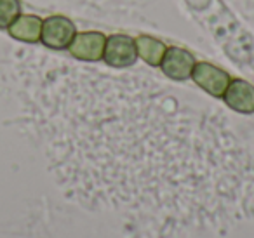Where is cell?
<instances>
[{"label": "cell", "mask_w": 254, "mask_h": 238, "mask_svg": "<svg viewBox=\"0 0 254 238\" xmlns=\"http://www.w3.org/2000/svg\"><path fill=\"white\" fill-rule=\"evenodd\" d=\"M136 51H138V58H141L148 66L159 68L164 60L167 47L162 40L155 39L150 35H139L136 37Z\"/></svg>", "instance_id": "cell-8"}, {"label": "cell", "mask_w": 254, "mask_h": 238, "mask_svg": "<svg viewBox=\"0 0 254 238\" xmlns=\"http://www.w3.org/2000/svg\"><path fill=\"white\" fill-rule=\"evenodd\" d=\"M19 14H21L19 0H0V30H7Z\"/></svg>", "instance_id": "cell-9"}, {"label": "cell", "mask_w": 254, "mask_h": 238, "mask_svg": "<svg viewBox=\"0 0 254 238\" xmlns=\"http://www.w3.org/2000/svg\"><path fill=\"white\" fill-rule=\"evenodd\" d=\"M191 80L212 98H223L232 77L212 63L200 61V63H195V68L191 71Z\"/></svg>", "instance_id": "cell-3"}, {"label": "cell", "mask_w": 254, "mask_h": 238, "mask_svg": "<svg viewBox=\"0 0 254 238\" xmlns=\"http://www.w3.org/2000/svg\"><path fill=\"white\" fill-rule=\"evenodd\" d=\"M42 23L35 14H19L18 18L12 21V25L7 28L9 35L14 40L26 44H35L40 42V35H42Z\"/></svg>", "instance_id": "cell-7"}, {"label": "cell", "mask_w": 254, "mask_h": 238, "mask_svg": "<svg viewBox=\"0 0 254 238\" xmlns=\"http://www.w3.org/2000/svg\"><path fill=\"white\" fill-rule=\"evenodd\" d=\"M195 56L183 47H167L164 60L160 63V70L167 78L174 82H185L191 78V71L195 68Z\"/></svg>", "instance_id": "cell-4"}, {"label": "cell", "mask_w": 254, "mask_h": 238, "mask_svg": "<svg viewBox=\"0 0 254 238\" xmlns=\"http://www.w3.org/2000/svg\"><path fill=\"white\" fill-rule=\"evenodd\" d=\"M106 35L101 32H80L71 40L68 53L78 61L85 63H98L103 60Z\"/></svg>", "instance_id": "cell-5"}, {"label": "cell", "mask_w": 254, "mask_h": 238, "mask_svg": "<svg viewBox=\"0 0 254 238\" xmlns=\"http://www.w3.org/2000/svg\"><path fill=\"white\" fill-rule=\"evenodd\" d=\"M75 35H77V28H75L73 21L68 19L66 16L56 14L44 19L40 42L53 51H63L70 47Z\"/></svg>", "instance_id": "cell-2"}, {"label": "cell", "mask_w": 254, "mask_h": 238, "mask_svg": "<svg viewBox=\"0 0 254 238\" xmlns=\"http://www.w3.org/2000/svg\"><path fill=\"white\" fill-rule=\"evenodd\" d=\"M103 61L106 63V66L117 68V70L134 66L138 61L136 40L124 33H113V35L106 37Z\"/></svg>", "instance_id": "cell-1"}, {"label": "cell", "mask_w": 254, "mask_h": 238, "mask_svg": "<svg viewBox=\"0 0 254 238\" xmlns=\"http://www.w3.org/2000/svg\"><path fill=\"white\" fill-rule=\"evenodd\" d=\"M226 106L233 112L251 115L254 113V85L242 78H232L223 94Z\"/></svg>", "instance_id": "cell-6"}]
</instances>
